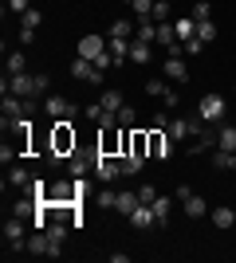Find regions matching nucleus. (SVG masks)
Here are the masks:
<instances>
[{"instance_id": "1", "label": "nucleus", "mask_w": 236, "mask_h": 263, "mask_svg": "<svg viewBox=\"0 0 236 263\" xmlns=\"http://www.w3.org/2000/svg\"><path fill=\"white\" fill-rule=\"evenodd\" d=\"M47 142H51V154H59V157L75 154V149H79V134H75V126H71V118H56V122H51Z\"/></svg>"}, {"instance_id": "2", "label": "nucleus", "mask_w": 236, "mask_h": 263, "mask_svg": "<svg viewBox=\"0 0 236 263\" xmlns=\"http://www.w3.org/2000/svg\"><path fill=\"white\" fill-rule=\"evenodd\" d=\"M0 90L4 95H20V99H35L40 95V87H35V75H4V83H0Z\"/></svg>"}, {"instance_id": "3", "label": "nucleus", "mask_w": 236, "mask_h": 263, "mask_svg": "<svg viewBox=\"0 0 236 263\" xmlns=\"http://www.w3.org/2000/svg\"><path fill=\"white\" fill-rule=\"evenodd\" d=\"M4 248H8V252H28V232H24V216L4 220Z\"/></svg>"}, {"instance_id": "4", "label": "nucleus", "mask_w": 236, "mask_h": 263, "mask_svg": "<svg viewBox=\"0 0 236 263\" xmlns=\"http://www.w3.org/2000/svg\"><path fill=\"white\" fill-rule=\"evenodd\" d=\"M99 154L102 157H122V126H102L99 130Z\"/></svg>"}, {"instance_id": "5", "label": "nucleus", "mask_w": 236, "mask_h": 263, "mask_svg": "<svg viewBox=\"0 0 236 263\" xmlns=\"http://www.w3.org/2000/svg\"><path fill=\"white\" fill-rule=\"evenodd\" d=\"M173 138H169L166 130H161V126H154V130H150V157H157V161H169V157H173Z\"/></svg>"}, {"instance_id": "6", "label": "nucleus", "mask_w": 236, "mask_h": 263, "mask_svg": "<svg viewBox=\"0 0 236 263\" xmlns=\"http://www.w3.org/2000/svg\"><path fill=\"white\" fill-rule=\"evenodd\" d=\"M44 114L51 122H56V118H71V122H75L79 106H75V102H67L63 95H47V99H44Z\"/></svg>"}, {"instance_id": "7", "label": "nucleus", "mask_w": 236, "mask_h": 263, "mask_svg": "<svg viewBox=\"0 0 236 263\" xmlns=\"http://www.w3.org/2000/svg\"><path fill=\"white\" fill-rule=\"evenodd\" d=\"M67 220H51V224H47V243H51V252H47V259H59V255H63V243H67Z\"/></svg>"}, {"instance_id": "8", "label": "nucleus", "mask_w": 236, "mask_h": 263, "mask_svg": "<svg viewBox=\"0 0 236 263\" xmlns=\"http://www.w3.org/2000/svg\"><path fill=\"white\" fill-rule=\"evenodd\" d=\"M95 177H99L102 185H114V181H118V177H122V161H118V157H95Z\"/></svg>"}, {"instance_id": "9", "label": "nucleus", "mask_w": 236, "mask_h": 263, "mask_svg": "<svg viewBox=\"0 0 236 263\" xmlns=\"http://www.w3.org/2000/svg\"><path fill=\"white\" fill-rule=\"evenodd\" d=\"M197 114H201L205 122H225V95H205V99L197 102Z\"/></svg>"}, {"instance_id": "10", "label": "nucleus", "mask_w": 236, "mask_h": 263, "mask_svg": "<svg viewBox=\"0 0 236 263\" xmlns=\"http://www.w3.org/2000/svg\"><path fill=\"white\" fill-rule=\"evenodd\" d=\"M75 177H71V181H56V185H47V197L44 200H51V204H79L75 200Z\"/></svg>"}, {"instance_id": "11", "label": "nucleus", "mask_w": 236, "mask_h": 263, "mask_svg": "<svg viewBox=\"0 0 236 263\" xmlns=\"http://www.w3.org/2000/svg\"><path fill=\"white\" fill-rule=\"evenodd\" d=\"M95 157H99V149H95V154H83V149H75V154L67 157V173H71V177H87V173H95Z\"/></svg>"}, {"instance_id": "12", "label": "nucleus", "mask_w": 236, "mask_h": 263, "mask_svg": "<svg viewBox=\"0 0 236 263\" xmlns=\"http://www.w3.org/2000/svg\"><path fill=\"white\" fill-rule=\"evenodd\" d=\"M169 83H189V67H185V55H166V63H161Z\"/></svg>"}, {"instance_id": "13", "label": "nucleus", "mask_w": 236, "mask_h": 263, "mask_svg": "<svg viewBox=\"0 0 236 263\" xmlns=\"http://www.w3.org/2000/svg\"><path fill=\"white\" fill-rule=\"evenodd\" d=\"M40 24H44V12H40V8H28V12H24V16H20V44H32Z\"/></svg>"}, {"instance_id": "14", "label": "nucleus", "mask_w": 236, "mask_h": 263, "mask_svg": "<svg viewBox=\"0 0 236 263\" xmlns=\"http://www.w3.org/2000/svg\"><path fill=\"white\" fill-rule=\"evenodd\" d=\"M138 204H142V200H138V189H118V200H114V212H122L126 220L134 216V209Z\"/></svg>"}, {"instance_id": "15", "label": "nucleus", "mask_w": 236, "mask_h": 263, "mask_svg": "<svg viewBox=\"0 0 236 263\" xmlns=\"http://www.w3.org/2000/svg\"><path fill=\"white\" fill-rule=\"evenodd\" d=\"M35 212H40V197H35V193H28V189H24V197L16 200V204H12V216H24V220H32Z\"/></svg>"}, {"instance_id": "16", "label": "nucleus", "mask_w": 236, "mask_h": 263, "mask_svg": "<svg viewBox=\"0 0 236 263\" xmlns=\"http://www.w3.org/2000/svg\"><path fill=\"white\" fill-rule=\"evenodd\" d=\"M150 59H154V44H146V40H130V63L142 67V63H150Z\"/></svg>"}, {"instance_id": "17", "label": "nucleus", "mask_w": 236, "mask_h": 263, "mask_svg": "<svg viewBox=\"0 0 236 263\" xmlns=\"http://www.w3.org/2000/svg\"><path fill=\"white\" fill-rule=\"evenodd\" d=\"M209 220H213V228H221V232H228L236 224V209H228V204H221V209H213L209 212Z\"/></svg>"}, {"instance_id": "18", "label": "nucleus", "mask_w": 236, "mask_h": 263, "mask_svg": "<svg viewBox=\"0 0 236 263\" xmlns=\"http://www.w3.org/2000/svg\"><path fill=\"white\" fill-rule=\"evenodd\" d=\"M181 209H185V216H189V220H201V216H209V204H205V200L197 197V193H189V197L181 200Z\"/></svg>"}, {"instance_id": "19", "label": "nucleus", "mask_w": 236, "mask_h": 263, "mask_svg": "<svg viewBox=\"0 0 236 263\" xmlns=\"http://www.w3.org/2000/svg\"><path fill=\"white\" fill-rule=\"evenodd\" d=\"M130 224H134L138 232H146V228H154V224H157V216H154V209H150V204H138L134 216H130Z\"/></svg>"}, {"instance_id": "20", "label": "nucleus", "mask_w": 236, "mask_h": 263, "mask_svg": "<svg viewBox=\"0 0 236 263\" xmlns=\"http://www.w3.org/2000/svg\"><path fill=\"white\" fill-rule=\"evenodd\" d=\"M173 32H177L181 44H189V40H197V20H193V16H181V20L173 24Z\"/></svg>"}, {"instance_id": "21", "label": "nucleus", "mask_w": 236, "mask_h": 263, "mask_svg": "<svg viewBox=\"0 0 236 263\" xmlns=\"http://www.w3.org/2000/svg\"><path fill=\"white\" fill-rule=\"evenodd\" d=\"M32 181H35L32 169H24V165H12V173H8V185H12V189H28Z\"/></svg>"}, {"instance_id": "22", "label": "nucleus", "mask_w": 236, "mask_h": 263, "mask_svg": "<svg viewBox=\"0 0 236 263\" xmlns=\"http://www.w3.org/2000/svg\"><path fill=\"white\" fill-rule=\"evenodd\" d=\"M150 209H154V216H157V228H166V224H169V212H173V200L157 193V200L150 204Z\"/></svg>"}, {"instance_id": "23", "label": "nucleus", "mask_w": 236, "mask_h": 263, "mask_svg": "<svg viewBox=\"0 0 236 263\" xmlns=\"http://www.w3.org/2000/svg\"><path fill=\"white\" fill-rule=\"evenodd\" d=\"M134 40H146V44H157V20H138V28H134Z\"/></svg>"}, {"instance_id": "24", "label": "nucleus", "mask_w": 236, "mask_h": 263, "mask_svg": "<svg viewBox=\"0 0 236 263\" xmlns=\"http://www.w3.org/2000/svg\"><path fill=\"white\" fill-rule=\"evenodd\" d=\"M51 243H47V232H32L28 236V255H47Z\"/></svg>"}, {"instance_id": "25", "label": "nucleus", "mask_w": 236, "mask_h": 263, "mask_svg": "<svg viewBox=\"0 0 236 263\" xmlns=\"http://www.w3.org/2000/svg\"><path fill=\"white\" fill-rule=\"evenodd\" d=\"M213 169H221V173L236 169V154L232 149H213Z\"/></svg>"}, {"instance_id": "26", "label": "nucleus", "mask_w": 236, "mask_h": 263, "mask_svg": "<svg viewBox=\"0 0 236 263\" xmlns=\"http://www.w3.org/2000/svg\"><path fill=\"white\" fill-rule=\"evenodd\" d=\"M134 28H138V24L122 16V20H114V24H111V35H114V40H134Z\"/></svg>"}, {"instance_id": "27", "label": "nucleus", "mask_w": 236, "mask_h": 263, "mask_svg": "<svg viewBox=\"0 0 236 263\" xmlns=\"http://www.w3.org/2000/svg\"><path fill=\"white\" fill-rule=\"evenodd\" d=\"M4 71H8V75H24V71H28V55H24V51H8Z\"/></svg>"}, {"instance_id": "28", "label": "nucleus", "mask_w": 236, "mask_h": 263, "mask_svg": "<svg viewBox=\"0 0 236 263\" xmlns=\"http://www.w3.org/2000/svg\"><path fill=\"white\" fill-rule=\"evenodd\" d=\"M118 161H122V177H138V173H142V165H146V157L126 154V157H118Z\"/></svg>"}, {"instance_id": "29", "label": "nucleus", "mask_w": 236, "mask_h": 263, "mask_svg": "<svg viewBox=\"0 0 236 263\" xmlns=\"http://www.w3.org/2000/svg\"><path fill=\"white\" fill-rule=\"evenodd\" d=\"M216 35H221V28H216L213 20H197V40H201V44H213Z\"/></svg>"}, {"instance_id": "30", "label": "nucleus", "mask_w": 236, "mask_h": 263, "mask_svg": "<svg viewBox=\"0 0 236 263\" xmlns=\"http://www.w3.org/2000/svg\"><path fill=\"white\" fill-rule=\"evenodd\" d=\"M169 90H173V87H169V79H146V95H150V99H166Z\"/></svg>"}, {"instance_id": "31", "label": "nucleus", "mask_w": 236, "mask_h": 263, "mask_svg": "<svg viewBox=\"0 0 236 263\" xmlns=\"http://www.w3.org/2000/svg\"><path fill=\"white\" fill-rule=\"evenodd\" d=\"M169 12H173V0H154V12H150V20L169 24Z\"/></svg>"}, {"instance_id": "32", "label": "nucleus", "mask_w": 236, "mask_h": 263, "mask_svg": "<svg viewBox=\"0 0 236 263\" xmlns=\"http://www.w3.org/2000/svg\"><path fill=\"white\" fill-rule=\"evenodd\" d=\"M102 106H106V110H114V114H118V110L126 106L122 90H102Z\"/></svg>"}, {"instance_id": "33", "label": "nucleus", "mask_w": 236, "mask_h": 263, "mask_svg": "<svg viewBox=\"0 0 236 263\" xmlns=\"http://www.w3.org/2000/svg\"><path fill=\"white\" fill-rule=\"evenodd\" d=\"M114 200H118V193H114V189H99V193H95V204H99L102 212L114 209Z\"/></svg>"}, {"instance_id": "34", "label": "nucleus", "mask_w": 236, "mask_h": 263, "mask_svg": "<svg viewBox=\"0 0 236 263\" xmlns=\"http://www.w3.org/2000/svg\"><path fill=\"white\" fill-rule=\"evenodd\" d=\"M189 16H193V20H213V8H209V0H197V4L189 8Z\"/></svg>"}, {"instance_id": "35", "label": "nucleus", "mask_w": 236, "mask_h": 263, "mask_svg": "<svg viewBox=\"0 0 236 263\" xmlns=\"http://www.w3.org/2000/svg\"><path fill=\"white\" fill-rule=\"evenodd\" d=\"M138 200H142V204H154V200H157V185H150V181H146V185H138Z\"/></svg>"}, {"instance_id": "36", "label": "nucleus", "mask_w": 236, "mask_h": 263, "mask_svg": "<svg viewBox=\"0 0 236 263\" xmlns=\"http://www.w3.org/2000/svg\"><path fill=\"white\" fill-rule=\"evenodd\" d=\"M134 118H138V110L130 106V102H126V106L118 110V126H134Z\"/></svg>"}, {"instance_id": "37", "label": "nucleus", "mask_w": 236, "mask_h": 263, "mask_svg": "<svg viewBox=\"0 0 236 263\" xmlns=\"http://www.w3.org/2000/svg\"><path fill=\"white\" fill-rule=\"evenodd\" d=\"M83 114H87V122H99L102 114H106V106H102V102H90V106L83 110Z\"/></svg>"}, {"instance_id": "38", "label": "nucleus", "mask_w": 236, "mask_h": 263, "mask_svg": "<svg viewBox=\"0 0 236 263\" xmlns=\"http://www.w3.org/2000/svg\"><path fill=\"white\" fill-rule=\"evenodd\" d=\"M28 8H32V0H8V12H16V16H24Z\"/></svg>"}, {"instance_id": "39", "label": "nucleus", "mask_w": 236, "mask_h": 263, "mask_svg": "<svg viewBox=\"0 0 236 263\" xmlns=\"http://www.w3.org/2000/svg\"><path fill=\"white\" fill-rule=\"evenodd\" d=\"M35 87H40V95H47V90H51V79L40 71V75H35Z\"/></svg>"}, {"instance_id": "40", "label": "nucleus", "mask_w": 236, "mask_h": 263, "mask_svg": "<svg viewBox=\"0 0 236 263\" xmlns=\"http://www.w3.org/2000/svg\"><path fill=\"white\" fill-rule=\"evenodd\" d=\"M201 51H205L201 40H189V44H185V55H201Z\"/></svg>"}, {"instance_id": "41", "label": "nucleus", "mask_w": 236, "mask_h": 263, "mask_svg": "<svg viewBox=\"0 0 236 263\" xmlns=\"http://www.w3.org/2000/svg\"><path fill=\"white\" fill-rule=\"evenodd\" d=\"M189 193H193V185H177V189H173V197H177V200H185Z\"/></svg>"}, {"instance_id": "42", "label": "nucleus", "mask_w": 236, "mask_h": 263, "mask_svg": "<svg viewBox=\"0 0 236 263\" xmlns=\"http://www.w3.org/2000/svg\"><path fill=\"white\" fill-rule=\"evenodd\" d=\"M232 95H236V87H232Z\"/></svg>"}]
</instances>
